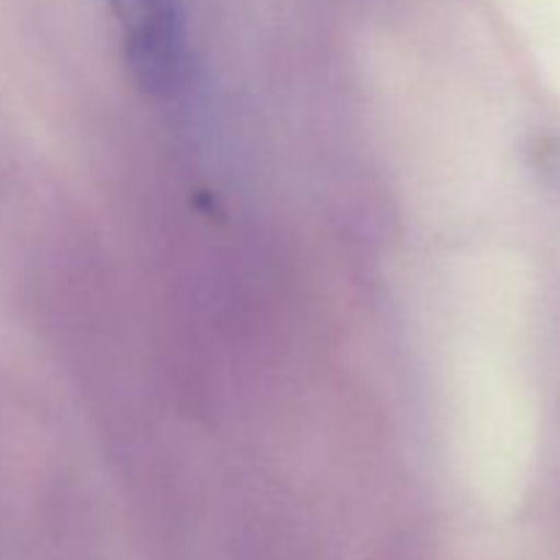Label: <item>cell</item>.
I'll return each mask as SVG.
<instances>
[{
    "instance_id": "obj_1",
    "label": "cell",
    "mask_w": 560,
    "mask_h": 560,
    "mask_svg": "<svg viewBox=\"0 0 560 560\" xmlns=\"http://www.w3.org/2000/svg\"><path fill=\"white\" fill-rule=\"evenodd\" d=\"M131 74L153 96H173L186 77V33L175 0H107Z\"/></svg>"
}]
</instances>
